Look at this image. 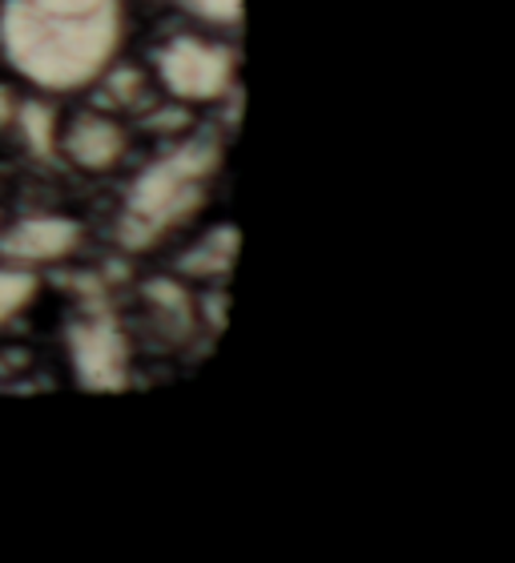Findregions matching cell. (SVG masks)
I'll return each mask as SVG.
<instances>
[{
    "mask_svg": "<svg viewBox=\"0 0 515 563\" xmlns=\"http://www.w3.org/2000/svg\"><path fill=\"white\" fill-rule=\"evenodd\" d=\"M12 125L21 130V141L29 145L33 157L41 162H53L57 157V145H61V121H57V109L48 106V101H21V106L12 109Z\"/></svg>",
    "mask_w": 515,
    "mask_h": 563,
    "instance_id": "8",
    "label": "cell"
},
{
    "mask_svg": "<svg viewBox=\"0 0 515 563\" xmlns=\"http://www.w3.org/2000/svg\"><path fill=\"white\" fill-rule=\"evenodd\" d=\"M145 298H150L153 310H157V314H162L165 322H169V327L177 330V334L194 330L198 306H194V294H189L186 282H177V278H153L150 286H145Z\"/></svg>",
    "mask_w": 515,
    "mask_h": 563,
    "instance_id": "9",
    "label": "cell"
},
{
    "mask_svg": "<svg viewBox=\"0 0 515 563\" xmlns=\"http://www.w3.org/2000/svg\"><path fill=\"white\" fill-rule=\"evenodd\" d=\"M36 290H41V278H36V271L4 262V266H0V327H9L12 318L24 314V310L33 306Z\"/></svg>",
    "mask_w": 515,
    "mask_h": 563,
    "instance_id": "10",
    "label": "cell"
},
{
    "mask_svg": "<svg viewBox=\"0 0 515 563\" xmlns=\"http://www.w3.org/2000/svg\"><path fill=\"white\" fill-rule=\"evenodd\" d=\"M57 150L65 153V162L85 174H109L125 157V130H121V121L106 118V113H77L61 130Z\"/></svg>",
    "mask_w": 515,
    "mask_h": 563,
    "instance_id": "6",
    "label": "cell"
},
{
    "mask_svg": "<svg viewBox=\"0 0 515 563\" xmlns=\"http://www.w3.org/2000/svg\"><path fill=\"white\" fill-rule=\"evenodd\" d=\"M97 85L106 89V97L113 101V106H121V109H138L141 101H145V77H141V69H125V65H109L101 77H97Z\"/></svg>",
    "mask_w": 515,
    "mask_h": 563,
    "instance_id": "11",
    "label": "cell"
},
{
    "mask_svg": "<svg viewBox=\"0 0 515 563\" xmlns=\"http://www.w3.org/2000/svg\"><path fill=\"white\" fill-rule=\"evenodd\" d=\"M210 310H206V318H210V327L213 330H222V322H226V310H230V298H226V290H213L210 298Z\"/></svg>",
    "mask_w": 515,
    "mask_h": 563,
    "instance_id": "13",
    "label": "cell"
},
{
    "mask_svg": "<svg viewBox=\"0 0 515 563\" xmlns=\"http://www.w3.org/2000/svg\"><path fill=\"white\" fill-rule=\"evenodd\" d=\"M189 12H198L201 21L213 24H238L242 21V0H182Z\"/></svg>",
    "mask_w": 515,
    "mask_h": 563,
    "instance_id": "12",
    "label": "cell"
},
{
    "mask_svg": "<svg viewBox=\"0 0 515 563\" xmlns=\"http://www.w3.org/2000/svg\"><path fill=\"white\" fill-rule=\"evenodd\" d=\"M125 41L121 0H4L0 57L45 93L89 89Z\"/></svg>",
    "mask_w": 515,
    "mask_h": 563,
    "instance_id": "1",
    "label": "cell"
},
{
    "mask_svg": "<svg viewBox=\"0 0 515 563\" xmlns=\"http://www.w3.org/2000/svg\"><path fill=\"white\" fill-rule=\"evenodd\" d=\"M222 165V145L213 137H189L162 153L125 194V213L118 225V242L125 250L153 246L165 230L189 222L206 206L210 177Z\"/></svg>",
    "mask_w": 515,
    "mask_h": 563,
    "instance_id": "2",
    "label": "cell"
},
{
    "mask_svg": "<svg viewBox=\"0 0 515 563\" xmlns=\"http://www.w3.org/2000/svg\"><path fill=\"white\" fill-rule=\"evenodd\" d=\"M77 246H81V222L65 213H29L9 230H0V258L29 271L65 262L77 254Z\"/></svg>",
    "mask_w": 515,
    "mask_h": 563,
    "instance_id": "5",
    "label": "cell"
},
{
    "mask_svg": "<svg viewBox=\"0 0 515 563\" xmlns=\"http://www.w3.org/2000/svg\"><path fill=\"white\" fill-rule=\"evenodd\" d=\"M238 246H242V234H238V225L222 222L213 225L210 234H201L194 246L177 258V274L186 282H222L230 278L238 262Z\"/></svg>",
    "mask_w": 515,
    "mask_h": 563,
    "instance_id": "7",
    "label": "cell"
},
{
    "mask_svg": "<svg viewBox=\"0 0 515 563\" xmlns=\"http://www.w3.org/2000/svg\"><path fill=\"white\" fill-rule=\"evenodd\" d=\"M73 375L85 390H125L129 387V342L109 314H89L69 330Z\"/></svg>",
    "mask_w": 515,
    "mask_h": 563,
    "instance_id": "4",
    "label": "cell"
},
{
    "mask_svg": "<svg viewBox=\"0 0 515 563\" xmlns=\"http://www.w3.org/2000/svg\"><path fill=\"white\" fill-rule=\"evenodd\" d=\"M157 81L182 106H210L238 89V57L222 41L174 36L157 48Z\"/></svg>",
    "mask_w": 515,
    "mask_h": 563,
    "instance_id": "3",
    "label": "cell"
}]
</instances>
